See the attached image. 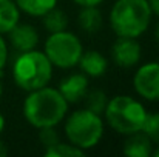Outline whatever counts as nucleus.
<instances>
[{
	"mask_svg": "<svg viewBox=\"0 0 159 157\" xmlns=\"http://www.w3.org/2000/svg\"><path fill=\"white\" fill-rule=\"evenodd\" d=\"M133 86L136 93L150 102L159 100V63L150 62L142 65L133 77Z\"/></svg>",
	"mask_w": 159,
	"mask_h": 157,
	"instance_id": "0eeeda50",
	"label": "nucleus"
},
{
	"mask_svg": "<svg viewBox=\"0 0 159 157\" xmlns=\"http://www.w3.org/2000/svg\"><path fill=\"white\" fill-rule=\"evenodd\" d=\"M3 129H5V117H3V114L0 112V134L3 133Z\"/></svg>",
	"mask_w": 159,
	"mask_h": 157,
	"instance_id": "393cba45",
	"label": "nucleus"
},
{
	"mask_svg": "<svg viewBox=\"0 0 159 157\" xmlns=\"http://www.w3.org/2000/svg\"><path fill=\"white\" fill-rule=\"evenodd\" d=\"M53 77V63L45 52L30 50L20 52L12 65L14 83L23 91H34L50 83Z\"/></svg>",
	"mask_w": 159,
	"mask_h": 157,
	"instance_id": "7ed1b4c3",
	"label": "nucleus"
},
{
	"mask_svg": "<svg viewBox=\"0 0 159 157\" xmlns=\"http://www.w3.org/2000/svg\"><path fill=\"white\" fill-rule=\"evenodd\" d=\"M147 2H148V6L152 9V14L159 17V0H147Z\"/></svg>",
	"mask_w": 159,
	"mask_h": 157,
	"instance_id": "5701e85b",
	"label": "nucleus"
},
{
	"mask_svg": "<svg viewBox=\"0 0 159 157\" xmlns=\"http://www.w3.org/2000/svg\"><path fill=\"white\" fill-rule=\"evenodd\" d=\"M39 140H40V143L45 146V150L50 148V146H53V145H56L57 142H60V140H59V134L56 133L54 126L40 128V129H39Z\"/></svg>",
	"mask_w": 159,
	"mask_h": 157,
	"instance_id": "aec40b11",
	"label": "nucleus"
},
{
	"mask_svg": "<svg viewBox=\"0 0 159 157\" xmlns=\"http://www.w3.org/2000/svg\"><path fill=\"white\" fill-rule=\"evenodd\" d=\"M87 97V108L96 114H102L105 111V106L108 103V99H107L105 93L101 91V89H93L91 93H87L85 94Z\"/></svg>",
	"mask_w": 159,
	"mask_h": 157,
	"instance_id": "a211bd4d",
	"label": "nucleus"
},
{
	"mask_svg": "<svg viewBox=\"0 0 159 157\" xmlns=\"http://www.w3.org/2000/svg\"><path fill=\"white\" fill-rule=\"evenodd\" d=\"M73 2L82 8V6H98V5H101L104 0H73Z\"/></svg>",
	"mask_w": 159,
	"mask_h": 157,
	"instance_id": "4be33fe9",
	"label": "nucleus"
},
{
	"mask_svg": "<svg viewBox=\"0 0 159 157\" xmlns=\"http://www.w3.org/2000/svg\"><path fill=\"white\" fill-rule=\"evenodd\" d=\"M2 96H3V86H2V83H0V99H2Z\"/></svg>",
	"mask_w": 159,
	"mask_h": 157,
	"instance_id": "cd10ccee",
	"label": "nucleus"
},
{
	"mask_svg": "<svg viewBox=\"0 0 159 157\" xmlns=\"http://www.w3.org/2000/svg\"><path fill=\"white\" fill-rule=\"evenodd\" d=\"M104 114L107 123L124 136L142 131L147 119V111L142 103L130 96H116L108 100Z\"/></svg>",
	"mask_w": 159,
	"mask_h": 157,
	"instance_id": "20e7f679",
	"label": "nucleus"
},
{
	"mask_svg": "<svg viewBox=\"0 0 159 157\" xmlns=\"http://www.w3.org/2000/svg\"><path fill=\"white\" fill-rule=\"evenodd\" d=\"M85 151L74 146L73 143H62L57 142L56 145L50 146L45 150V156L47 157H71V156H84Z\"/></svg>",
	"mask_w": 159,
	"mask_h": 157,
	"instance_id": "f3484780",
	"label": "nucleus"
},
{
	"mask_svg": "<svg viewBox=\"0 0 159 157\" xmlns=\"http://www.w3.org/2000/svg\"><path fill=\"white\" fill-rule=\"evenodd\" d=\"M68 111V102L59 93L50 86H43L30 91L23 102V116L34 128L56 126L60 123Z\"/></svg>",
	"mask_w": 159,
	"mask_h": 157,
	"instance_id": "f257e3e1",
	"label": "nucleus"
},
{
	"mask_svg": "<svg viewBox=\"0 0 159 157\" xmlns=\"http://www.w3.org/2000/svg\"><path fill=\"white\" fill-rule=\"evenodd\" d=\"M20 11L33 17H42L57 5V0H14Z\"/></svg>",
	"mask_w": 159,
	"mask_h": 157,
	"instance_id": "2eb2a0df",
	"label": "nucleus"
},
{
	"mask_svg": "<svg viewBox=\"0 0 159 157\" xmlns=\"http://www.w3.org/2000/svg\"><path fill=\"white\" fill-rule=\"evenodd\" d=\"M79 65H80V69L84 71V74L90 76V77L104 76L108 68V62H107L105 55L101 54L99 51L82 52V55L79 59Z\"/></svg>",
	"mask_w": 159,
	"mask_h": 157,
	"instance_id": "f8f14e48",
	"label": "nucleus"
},
{
	"mask_svg": "<svg viewBox=\"0 0 159 157\" xmlns=\"http://www.w3.org/2000/svg\"><path fill=\"white\" fill-rule=\"evenodd\" d=\"M77 25L88 34H94L102 26V14L98 6H82L77 15Z\"/></svg>",
	"mask_w": 159,
	"mask_h": 157,
	"instance_id": "ddd939ff",
	"label": "nucleus"
},
{
	"mask_svg": "<svg viewBox=\"0 0 159 157\" xmlns=\"http://www.w3.org/2000/svg\"><path fill=\"white\" fill-rule=\"evenodd\" d=\"M153 153L152 140L144 131L128 134V139L124 143V154L128 157H150Z\"/></svg>",
	"mask_w": 159,
	"mask_h": 157,
	"instance_id": "9b49d317",
	"label": "nucleus"
},
{
	"mask_svg": "<svg viewBox=\"0 0 159 157\" xmlns=\"http://www.w3.org/2000/svg\"><path fill=\"white\" fill-rule=\"evenodd\" d=\"M9 40L11 45L17 50V51H30V50H36L37 43H39V34L37 29L31 25H23V23H17L9 33Z\"/></svg>",
	"mask_w": 159,
	"mask_h": 157,
	"instance_id": "9d476101",
	"label": "nucleus"
},
{
	"mask_svg": "<svg viewBox=\"0 0 159 157\" xmlns=\"http://www.w3.org/2000/svg\"><path fill=\"white\" fill-rule=\"evenodd\" d=\"M8 154V148H6V145L0 140V157H5Z\"/></svg>",
	"mask_w": 159,
	"mask_h": 157,
	"instance_id": "b1692460",
	"label": "nucleus"
},
{
	"mask_svg": "<svg viewBox=\"0 0 159 157\" xmlns=\"http://www.w3.org/2000/svg\"><path fill=\"white\" fill-rule=\"evenodd\" d=\"M82 43L79 37L70 31L51 33V36L45 42V54L57 68H73L79 63L82 55Z\"/></svg>",
	"mask_w": 159,
	"mask_h": 157,
	"instance_id": "423d86ee",
	"label": "nucleus"
},
{
	"mask_svg": "<svg viewBox=\"0 0 159 157\" xmlns=\"http://www.w3.org/2000/svg\"><path fill=\"white\" fill-rule=\"evenodd\" d=\"M88 91V79L85 74H71L65 77L59 85V93L68 103H77L85 99Z\"/></svg>",
	"mask_w": 159,
	"mask_h": 157,
	"instance_id": "1a4fd4ad",
	"label": "nucleus"
},
{
	"mask_svg": "<svg viewBox=\"0 0 159 157\" xmlns=\"http://www.w3.org/2000/svg\"><path fill=\"white\" fill-rule=\"evenodd\" d=\"M6 60H8V46H6L5 39H3L2 34H0V71L5 68Z\"/></svg>",
	"mask_w": 159,
	"mask_h": 157,
	"instance_id": "412c9836",
	"label": "nucleus"
},
{
	"mask_svg": "<svg viewBox=\"0 0 159 157\" xmlns=\"http://www.w3.org/2000/svg\"><path fill=\"white\" fill-rule=\"evenodd\" d=\"M65 136L74 146L87 151L94 148L104 136V122L99 114L88 108L70 114L65 122Z\"/></svg>",
	"mask_w": 159,
	"mask_h": 157,
	"instance_id": "39448f33",
	"label": "nucleus"
},
{
	"mask_svg": "<svg viewBox=\"0 0 159 157\" xmlns=\"http://www.w3.org/2000/svg\"><path fill=\"white\" fill-rule=\"evenodd\" d=\"M155 37H156V40H158V43H159V23H158V26H156V33H155Z\"/></svg>",
	"mask_w": 159,
	"mask_h": 157,
	"instance_id": "a878e982",
	"label": "nucleus"
},
{
	"mask_svg": "<svg viewBox=\"0 0 159 157\" xmlns=\"http://www.w3.org/2000/svg\"><path fill=\"white\" fill-rule=\"evenodd\" d=\"M42 17H43V26L50 33H59V31H65L66 29L68 17H66V14L62 9H59V8L54 6L53 9H50Z\"/></svg>",
	"mask_w": 159,
	"mask_h": 157,
	"instance_id": "dca6fc26",
	"label": "nucleus"
},
{
	"mask_svg": "<svg viewBox=\"0 0 159 157\" xmlns=\"http://www.w3.org/2000/svg\"><path fill=\"white\" fill-rule=\"evenodd\" d=\"M142 131L147 134V137L152 140V143H158L159 145V112L147 114Z\"/></svg>",
	"mask_w": 159,
	"mask_h": 157,
	"instance_id": "6ab92c4d",
	"label": "nucleus"
},
{
	"mask_svg": "<svg viewBox=\"0 0 159 157\" xmlns=\"http://www.w3.org/2000/svg\"><path fill=\"white\" fill-rule=\"evenodd\" d=\"M152 20L147 0H116L110 11V25L117 37H134L144 34Z\"/></svg>",
	"mask_w": 159,
	"mask_h": 157,
	"instance_id": "f03ea898",
	"label": "nucleus"
},
{
	"mask_svg": "<svg viewBox=\"0 0 159 157\" xmlns=\"http://www.w3.org/2000/svg\"><path fill=\"white\" fill-rule=\"evenodd\" d=\"M20 19V9L14 0H0V34H8Z\"/></svg>",
	"mask_w": 159,
	"mask_h": 157,
	"instance_id": "4468645a",
	"label": "nucleus"
},
{
	"mask_svg": "<svg viewBox=\"0 0 159 157\" xmlns=\"http://www.w3.org/2000/svg\"><path fill=\"white\" fill-rule=\"evenodd\" d=\"M111 57L122 68L134 66L141 60V45L134 37H117L111 48Z\"/></svg>",
	"mask_w": 159,
	"mask_h": 157,
	"instance_id": "6e6552de",
	"label": "nucleus"
},
{
	"mask_svg": "<svg viewBox=\"0 0 159 157\" xmlns=\"http://www.w3.org/2000/svg\"><path fill=\"white\" fill-rule=\"evenodd\" d=\"M152 154H153V156H158L159 157V146L156 148V150H155V151H153V153H152Z\"/></svg>",
	"mask_w": 159,
	"mask_h": 157,
	"instance_id": "bb28decb",
	"label": "nucleus"
}]
</instances>
